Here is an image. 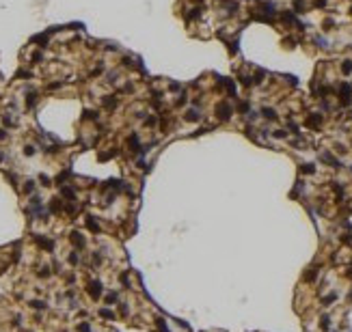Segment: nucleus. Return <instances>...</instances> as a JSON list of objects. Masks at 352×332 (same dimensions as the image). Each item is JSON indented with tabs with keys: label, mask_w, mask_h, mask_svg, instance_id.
I'll list each match as a JSON object with an SVG mask.
<instances>
[{
	"label": "nucleus",
	"mask_w": 352,
	"mask_h": 332,
	"mask_svg": "<svg viewBox=\"0 0 352 332\" xmlns=\"http://www.w3.org/2000/svg\"><path fill=\"white\" fill-rule=\"evenodd\" d=\"M231 106L227 104V101H220L218 106H216V114H218V119L220 121H229V117H231Z\"/></svg>",
	"instance_id": "f257e3e1"
},
{
	"label": "nucleus",
	"mask_w": 352,
	"mask_h": 332,
	"mask_svg": "<svg viewBox=\"0 0 352 332\" xmlns=\"http://www.w3.org/2000/svg\"><path fill=\"white\" fill-rule=\"evenodd\" d=\"M89 293H91L93 300H97V298L102 295V283H99V281H93V283L89 285Z\"/></svg>",
	"instance_id": "f03ea898"
},
{
	"label": "nucleus",
	"mask_w": 352,
	"mask_h": 332,
	"mask_svg": "<svg viewBox=\"0 0 352 332\" xmlns=\"http://www.w3.org/2000/svg\"><path fill=\"white\" fill-rule=\"evenodd\" d=\"M322 123V114H311L307 119V127H320Z\"/></svg>",
	"instance_id": "7ed1b4c3"
},
{
	"label": "nucleus",
	"mask_w": 352,
	"mask_h": 332,
	"mask_svg": "<svg viewBox=\"0 0 352 332\" xmlns=\"http://www.w3.org/2000/svg\"><path fill=\"white\" fill-rule=\"evenodd\" d=\"M222 89H227V93L231 95V97H235V95H238V86H235L231 80H227V78H225V86H222Z\"/></svg>",
	"instance_id": "20e7f679"
},
{
	"label": "nucleus",
	"mask_w": 352,
	"mask_h": 332,
	"mask_svg": "<svg viewBox=\"0 0 352 332\" xmlns=\"http://www.w3.org/2000/svg\"><path fill=\"white\" fill-rule=\"evenodd\" d=\"M71 244L78 246V248H82V246H85V237L80 235L78 231H74V233H71Z\"/></svg>",
	"instance_id": "39448f33"
},
{
	"label": "nucleus",
	"mask_w": 352,
	"mask_h": 332,
	"mask_svg": "<svg viewBox=\"0 0 352 332\" xmlns=\"http://www.w3.org/2000/svg\"><path fill=\"white\" fill-rule=\"evenodd\" d=\"M322 160H324V162H328V164H333V168H341V164H339L331 153H322Z\"/></svg>",
	"instance_id": "423d86ee"
},
{
	"label": "nucleus",
	"mask_w": 352,
	"mask_h": 332,
	"mask_svg": "<svg viewBox=\"0 0 352 332\" xmlns=\"http://www.w3.org/2000/svg\"><path fill=\"white\" fill-rule=\"evenodd\" d=\"M262 114H264L266 119H270V121H274V119H277V110H274V108H264V110H262Z\"/></svg>",
	"instance_id": "0eeeda50"
},
{
	"label": "nucleus",
	"mask_w": 352,
	"mask_h": 332,
	"mask_svg": "<svg viewBox=\"0 0 352 332\" xmlns=\"http://www.w3.org/2000/svg\"><path fill=\"white\" fill-rule=\"evenodd\" d=\"M184 119H186V121H192V123H194V121H199L201 117H199V112H197V110H188Z\"/></svg>",
	"instance_id": "6e6552de"
},
{
	"label": "nucleus",
	"mask_w": 352,
	"mask_h": 332,
	"mask_svg": "<svg viewBox=\"0 0 352 332\" xmlns=\"http://www.w3.org/2000/svg\"><path fill=\"white\" fill-rule=\"evenodd\" d=\"M87 227L91 229V231H93V233H97V231H99V224H97V222H95V220H93L91 216L87 218Z\"/></svg>",
	"instance_id": "1a4fd4ad"
},
{
	"label": "nucleus",
	"mask_w": 352,
	"mask_h": 332,
	"mask_svg": "<svg viewBox=\"0 0 352 332\" xmlns=\"http://www.w3.org/2000/svg\"><path fill=\"white\" fill-rule=\"evenodd\" d=\"M61 194L65 196V198H76V192L71 188H61Z\"/></svg>",
	"instance_id": "9d476101"
},
{
	"label": "nucleus",
	"mask_w": 352,
	"mask_h": 332,
	"mask_svg": "<svg viewBox=\"0 0 352 332\" xmlns=\"http://www.w3.org/2000/svg\"><path fill=\"white\" fill-rule=\"evenodd\" d=\"M341 71L348 76V73H352V60H344L341 63Z\"/></svg>",
	"instance_id": "9b49d317"
},
{
	"label": "nucleus",
	"mask_w": 352,
	"mask_h": 332,
	"mask_svg": "<svg viewBox=\"0 0 352 332\" xmlns=\"http://www.w3.org/2000/svg\"><path fill=\"white\" fill-rule=\"evenodd\" d=\"M130 147H132V151H140V149H138V136H136V134L130 136Z\"/></svg>",
	"instance_id": "f8f14e48"
},
{
	"label": "nucleus",
	"mask_w": 352,
	"mask_h": 332,
	"mask_svg": "<svg viewBox=\"0 0 352 332\" xmlns=\"http://www.w3.org/2000/svg\"><path fill=\"white\" fill-rule=\"evenodd\" d=\"M39 244H41V246H43L45 250H52V248H54V244H52V241H50V239H45V237H39Z\"/></svg>",
	"instance_id": "ddd939ff"
},
{
	"label": "nucleus",
	"mask_w": 352,
	"mask_h": 332,
	"mask_svg": "<svg viewBox=\"0 0 352 332\" xmlns=\"http://www.w3.org/2000/svg\"><path fill=\"white\" fill-rule=\"evenodd\" d=\"M99 315H102L104 319H115V313H112V311H108V308H102V311H99Z\"/></svg>",
	"instance_id": "4468645a"
},
{
	"label": "nucleus",
	"mask_w": 352,
	"mask_h": 332,
	"mask_svg": "<svg viewBox=\"0 0 352 332\" xmlns=\"http://www.w3.org/2000/svg\"><path fill=\"white\" fill-rule=\"evenodd\" d=\"M33 190H35V181H33V179H28V181L24 184V192H26V194H30Z\"/></svg>",
	"instance_id": "2eb2a0df"
},
{
	"label": "nucleus",
	"mask_w": 352,
	"mask_h": 332,
	"mask_svg": "<svg viewBox=\"0 0 352 332\" xmlns=\"http://www.w3.org/2000/svg\"><path fill=\"white\" fill-rule=\"evenodd\" d=\"M294 9H296V13H303V9H305V0H294Z\"/></svg>",
	"instance_id": "dca6fc26"
},
{
	"label": "nucleus",
	"mask_w": 352,
	"mask_h": 332,
	"mask_svg": "<svg viewBox=\"0 0 352 332\" xmlns=\"http://www.w3.org/2000/svg\"><path fill=\"white\" fill-rule=\"evenodd\" d=\"M199 15H201V9H199V7H194V9L188 13V20H197Z\"/></svg>",
	"instance_id": "f3484780"
},
{
	"label": "nucleus",
	"mask_w": 352,
	"mask_h": 332,
	"mask_svg": "<svg viewBox=\"0 0 352 332\" xmlns=\"http://www.w3.org/2000/svg\"><path fill=\"white\" fill-rule=\"evenodd\" d=\"M104 106H106V108H115V106H117V99H115V97H106V99H104Z\"/></svg>",
	"instance_id": "a211bd4d"
},
{
	"label": "nucleus",
	"mask_w": 352,
	"mask_h": 332,
	"mask_svg": "<svg viewBox=\"0 0 352 332\" xmlns=\"http://www.w3.org/2000/svg\"><path fill=\"white\" fill-rule=\"evenodd\" d=\"M50 209H52V211H61V201H58V198H52Z\"/></svg>",
	"instance_id": "6ab92c4d"
},
{
	"label": "nucleus",
	"mask_w": 352,
	"mask_h": 332,
	"mask_svg": "<svg viewBox=\"0 0 352 332\" xmlns=\"http://www.w3.org/2000/svg\"><path fill=\"white\" fill-rule=\"evenodd\" d=\"M30 306H33V308H45V302H41V300H33Z\"/></svg>",
	"instance_id": "aec40b11"
},
{
	"label": "nucleus",
	"mask_w": 352,
	"mask_h": 332,
	"mask_svg": "<svg viewBox=\"0 0 352 332\" xmlns=\"http://www.w3.org/2000/svg\"><path fill=\"white\" fill-rule=\"evenodd\" d=\"M300 170H303V173H307V175H309V173H313L315 168H313V164H303V166H300Z\"/></svg>",
	"instance_id": "412c9836"
},
{
	"label": "nucleus",
	"mask_w": 352,
	"mask_h": 332,
	"mask_svg": "<svg viewBox=\"0 0 352 332\" xmlns=\"http://www.w3.org/2000/svg\"><path fill=\"white\" fill-rule=\"evenodd\" d=\"M24 155H35V147L33 144H26L24 147Z\"/></svg>",
	"instance_id": "4be33fe9"
},
{
	"label": "nucleus",
	"mask_w": 352,
	"mask_h": 332,
	"mask_svg": "<svg viewBox=\"0 0 352 332\" xmlns=\"http://www.w3.org/2000/svg\"><path fill=\"white\" fill-rule=\"evenodd\" d=\"M35 99H37V95H35V93H30V95H28V97H26V106H28V108H30V106H33V104H35Z\"/></svg>",
	"instance_id": "5701e85b"
},
{
	"label": "nucleus",
	"mask_w": 352,
	"mask_h": 332,
	"mask_svg": "<svg viewBox=\"0 0 352 332\" xmlns=\"http://www.w3.org/2000/svg\"><path fill=\"white\" fill-rule=\"evenodd\" d=\"M272 136H274V138H285L287 134H285L283 130H274V132H272Z\"/></svg>",
	"instance_id": "b1692460"
},
{
	"label": "nucleus",
	"mask_w": 352,
	"mask_h": 332,
	"mask_svg": "<svg viewBox=\"0 0 352 332\" xmlns=\"http://www.w3.org/2000/svg\"><path fill=\"white\" fill-rule=\"evenodd\" d=\"M85 117L87 119H97V112L95 110H85Z\"/></svg>",
	"instance_id": "393cba45"
},
{
	"label": "nucleus",
	"mask_w": 352,
	"mask_h": 332,
	"mask_svg": "<svg viewBox=\"0 0 352 332\" xmlns=\"http://www.w3.org/2000/svg\"><path fill=\"white\" fill-rule=\"evenodd\" d=\"M39 181H41V186H45V188L50 186V177H48V175H41V177H39Z\"/></svg>",
	"instance_id": "a878e982"
},
{
	"label": "nucleus",
	"mask_w": 352,
	"mask_h": 332,
	"mask_svg": "<svg viewBox=\"0 0 352 332\" xmlns=\"http://www.w3.org/2000/svg\"><path fill=\"white\" fill-rule=\"evenodd\" d=\"M156 324H158V328H160V332H169V328L164 326V321H162V319H158Z\"/></svg>",
	"instance_id": "bb28decb"
},
{
	"label": "nucleus",
	"mask_w": 352,
	"mask_h": 332,
	"mask_svg": "<svg viewBox=\"0 0 352 332\" xmlns=\"http://www.w3.org/2000/svg\"><path fill=\"white\" fill-rule=\"evenodd\" d=\"M69 263H71V265H76V263H78V255H76V252H71V255H69Z\"/></svg>",
	"instance_id": "cd10ccee"
},
{
	"label": "nucleus",
	"mask_w": 352,
	"mask_h": 332,
	"mask_svg": "<svg viewBox=\"0 0 352 332\" xmlns=\"http://www.w3.org/2000/svg\"><path fill=\"white\" fill-rule=\"evenodd\" d=\"M115 300H117V293H108V295H106V302H108V304H112Z\"/></svg>",
	"instance_id": "c85d7f7f"
},
{
	"label": "nucleus",
	"mask_w": 352,
	"mask_h": 332,
	"mask_svg": "<svg viewBox=\"0 0 352 332\" xmlns=\"http://www.w3.org/2000/svg\"><path fill=\"white\" fill-rule=\"evenodd\" d=\"M145 125H149V127H153V125H156V117H149V119L145 121Z\"/></svg>",
	"instance_id": "c756f323"
},
{
	"label": "nucleus",
	"mask_w": 352,
	"mask_h": 332,
	"mask_svg": "<svg viewBox=\"0 0 352 332\" xmlns=\"http://www.w3.org/2000/svg\"><path fill=\"white\" fill-rule=\"evenodd\" d=\"M315 43H318L320 47H326V41H324L322 37H315Z\"/></svg>",
	"instance_id": "7c9ffc66"
},
{
	"label": "nucleus",
	"mask_w": 352,
	"mask_h": 332,
	"mask_svg": "<svg viewBox=\"0 0 352 332\" xmlns=\"http://www.w3.org/2000/svg\"><path fill=\"white\" fill-rule=\"evenodd\" d=\"M240 112H249V104H246V101L240 104Z\"/></svg>",
	"instance_id": "2f4dec72"
},
{
	"label": "nucleus",
	"mask_w": 352,
	"mask_h": 332,
	"mask_svg": "<svg viewBox=\"0 0 352 332\" xmlns=\"http://www.w3.org/2000/svg\"><path fill=\"white\" fill-rule=\"evenodd\" d=\"M328 321H331V319H328V317H322V328H324V330H326V328H328Z\"/></svg>",
	"instance_id": "473e14b6"
},
{
	"label": "nucleus",
	"mask_w": 352,
	"mask_h": 332,
	"mask_svg": "<svg viewBox=\"0 0 352 332\" xmlns=\"http://www.w3.org/2000/svg\"><path fill=\"white\" fill-rule=\"evenodd\" d=\"M171 91H179V84L177 82H171Z\"/></svg>",
	"instance_id": "72a5a7b5"
},
{
	"label": "nucleus",
	"mask_w": 352,
	"mask_h": 332,
	"mask_svg": "<svg viewBox=\"0 0 352 332\" xmlns=\"http://www.w3.org/2000/svg\"><path fill=\"white\" fill-rule=\"evenodd\" d=\"M4 138H7V132H4V130H0V140H4Z\"/></svg>",
	"instance_id": "f704fd0d"
},
{
	"label": "nucleus",
	"mask_w": 352,
	"mask_h": 332,
	"mask_svg": "<svg viewBox=\"0 0 352 332\" xmlns=\"http://www.w3.org/2000/svg\"><path fill=\"white\" fill-rule=\"evenodd\" d=\"M0 160H2V153H0Z\"/></svg>",
	"instance_id": "c9c22d12"
},
{
	"label": "nucleus",
	"mask_w": 352,
	"mask_h": 332,
	"mask_svg": "<svg viewBox=\"0 0 352 332\" xmlns=\"http://www.w3.org/2000/svg\"><path fill=\"white\" fill-rule=\"evenodd\" d=\"M350 11H352V9H350Z\"/></svg>",
	"instance_id": "e433bc0d"
}]
</instances>
